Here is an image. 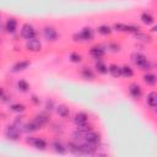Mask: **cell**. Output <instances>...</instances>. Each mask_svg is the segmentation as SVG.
Segmentation results:
<instances>
[{
  "label": "cell",
  "instance_id": "cell-1",
  "mask_svg": "<svg viewBox=\"0 0 157 157\" xmlns=\"http://www.w3.org/2000/svg\"><path fill=\"white\" fill-rule=\"evenodd\" d=\"M130 59L131 61L140 69V70H144V71H150L152 69V63L147 59V56L142 53H139V52H135L130 55Z\"/></svg>",
  "mask_w": 157,
  "mask_h": 157
},
{
  "label": "cell",
  "instance_id": "cell-2",
  "mask_svg": "<svg viewBox=\"0 0 157 157\" xmlns=\"http://www.w3.org/2000/svg\"><path fill=\"white\" fill-rule=\"evenodd\" d=\"M94 38V31L91 27H83L80 32L72 36L74 42H90Z\"/></svg>",
  "mask_w": 157,
  "mask_h": 157
},
{
  "label": "cell",
  "instance_id": "cell-3",
  "mask_svg": "<svg viewBox=\"0 0 157 157\" xmlns=\"http://www.w3.org/2000/svg\"><path fill=\"white\" fill-rule=\"evenodd\" d=\"M26 144H28V145H31L34 148L40 150V151H44L48 147V142L44 139L38 137V136H28V137H26Z\"/></svg>",
  "mask_w": 157,
  "mask_h": 157
},
{
  "label": "cell",
  "instance_id": "cell-4",
  "mask_svg": "<svg viewBox=\"0 0 157 157\" xmlns=\"http://www.w3.org/2000/svg\"><path fill=\"white\" fill-rule=\"evenodd\" d=\"M5 136H6L7 140H11V141L20 140V137H21V129H20V126H17L15 124L7 125L6 129H5Z\"/></svg>",
  "mask_w": 157,
  "mask_h": 157
},
{
  "label": "cell",
  "instance_id": "cell-5",
  "mask_svg": "<svg viewBox=\"0 0 157 157\" xmlns=\"http://www.w3.org/2000/svg\"><path fill=\"white\" fill-rule=\"evenodd\" d=\"M20 34H21V38H23V39L27 40V39L34 38L37 36V31H36V28L31 23H23L22 27H21Z\"/></svg>",
  "mask_w": 157,
  "mask_h": 157
},
{
  "label": "cell",
  "instance_id": "cell-6",
  "mask_svg": "<svg viewBox=\"0 0 157 157\" xmlns=\"http://www.w3.org/2000/svg\"><path fill=\"white\" fill-rule=\"evenodd\" d=\"M42 32H43V37L48 42H56L59 39V37H60L59 33H58V31L54 27H52V26H45Z\"/></svg>",
  "mask_w": 157,
  "mask_h": 157
},
{
  "label": "cell",
  "instance_id": "cell-7",
  "mask_svg": "<svg viewBox=\"0 0 157 157\" xmlns=\"http://www.w3.org/2000/svg\"><path fill=\"white\" fill-rule=\"evenodd\" d=\"M26 49L28 52H32V53H38L42 49V43L36 37L34 38H31V39H27L26 40Z\"/></svg>",
  "mask_w": 157,
  "mask_h": 157
},
{
  "label": "cell",
  "instance_id": "cell-8",
  "mask_svg": "<svg viewBox=\"0 0 157 157\" xmlns=\"http://www.w3.org/2000/svg\"><path fill=\"white\" fill-rule=\"evenodd\" d=\"M128 91H129V94H130L134 99H139V98L142 97V88H141V86H140L139 83H136V82L130 83Z\"/></svg>",
  "mask_w": 157,
  "mask_h": 157
},
{
  "label": "cell",
  "instance_id": "cell-9",
  "mask_svg": "<svg viewBox=\"0 0 157 157\" xmlns=\"http://www.w3.org/2000/svg\"><path fill=\"white\" fill-rule=\"evenodd\" d=\"M90 55L93 58V59H102L104 55H105V49L104 47L102 45H93L90 48Z\"/></svg>",
  "mask_w": 157,
  "mask_h": 157
},
{
  "label": "cell",
  "instance_id": "cell-10",
  "mask_svg": "<svg viewBox=\"0 0 157 157\" xmlns=\"http://www.w3.org/2000/svg\"><path fill=\"white\" fill-rule=\"evenodd\" d=\"M39 129H42L39 125H38V123L36 121V120H31V121H28V123H26L25 125H22V130L25 131V132H27V134H32V132H36V131H38Z\"/></svg>",
  "mask_w": 157,
  "mask_h": 157
},
{
  "label": "cell",
  "instance_id": "cell-11",
  "mask_svg": "<svg viewBox=\"0 0 157 157\" xmlns=\"http://www.w3.org/2000/svg\"><path fill=\"white\" fill-rule=\"evenodd\" d=\"M72 120H74V123L76 124V126H77V125H83V124L88 123V114L85 113V112H77V113L74 115Z\"/></svg>",
  "mask_w": 157,
  "mask_h": 157
},
{
  "label": "cell",
  "instance_id": "cell-12",
  "mask_svg": "<svg viewBox=\"0 0 157 157\" xmlns=\"http://www.w3.org/2000/svg\"><path fill=\"white\" fill-rule=\"evenodd\" d=\"M17 20L16 18H13V17H10V18H7V21H6V23H5V29H6V32L7 33H10V34H13V33H16V31H17Z\"/></svg>",
  "mask_w": 157,
  "mask_h": 157
},
{
  "label": "cell",
  "instance_id": "cell-13",
  "mask_svg": "<svg viewBox=\"0 0 157 157\" xmlns=\"http://www.w3.org/2000/svg\"><path fill=\"white\" fill-rule=\"evenodd\" d=\"M108 74L114 78H119V77H121V69L118 64H114V63L109 64L108 65Z\"/></svg>",
  "mask_w": 157,
  "mask_h": 157
},
{
  "label": "cell",
  "instance_id": "cell-14",
  "mask_svg": "<svg viewBox=\"0 0 157 157\" xmlns=\"http://www.w3.org/2000/svg\"><path fill=\"white\" fill-rule=\"evenodd\" d=\"M33 120H36V121L38 123V125H39L40 128H43V126H45V125L49 123L50 118H49V115H48L47 113H38V114L34 115Z\"/></svg>",
  "mask_w": 157,
  "mask_h": 157
},
{
  "label": "cell",
  "instance_id": "cell-15",
  "mask_svg": "<svg viewBox=\"0 0 157 157\" xmlns=\"http://www.w3.org/2000/svg\"><path fill=\"white\" fill-rule=\"evenodd\" d=\"M55 110L58 113V115L60 118H69L70 117V108L66 105V104H59V105H55Z\"/></svg>",
  "mask_w": 157,
  "mask_h": 157
},
{
  "label": "cell",
  "instance_id": "cell-16",
  "mask_svg": "<svg viewBox=\"0 0 157 157\" xmlns=\"http://www.w3.org/2000/svg\"><path fill=\"white\" fill-rule=\"evenodd\" d=\"M52 147H53V150H54L56 153H60V155H64V153L67 152V147H66L60 140H58V139L52 142Z\"/></svg>",
  "mask_w": 157,
  "mask_h": 157
},
{
  "label": "cell",
  "instance_id": "cell-17",
  "mask_svg": "<svg viewBox=\"0 0 157 157\" xmlns=\"http://www.w3.org/2000/svg\"><path fill=\"white\" fill-rule=\"evenodd\" d=\"M134 34V38L139 42H142V43H152V37L148 34V33H144L141 31L136 32V33H132Z\"/></svg>",
  "mask_w": 157,
  "mask_h": 157
},
{
  "label": "cell",
  "instance_id": "cell-18",
  "mask_svg": "<svg viewBox=\"0 0 157 157\" xmlns=\"http://www.w3.org/2000/svg\"><path fill=\"white\" fill-rule=\"evenodd\" d=\"M94 69H96V71H97L98 74H102V75L108 74V66L105 65V63H104L102 59H96Z\"/></svg>",
  "mask_w": 157,
  "mask_h": 157
},
{
  "label": "cell",
  "instance_id": "cell-19",
  "mask_svg": "<svg viewBox=\"0 0 157 157\" xmlns=\"http://www.w3.org/2000/svg\"><path fill=\"white\" fill-rule=\"evenodd\" d=\"M80 74H81L82 78H85V80H90V81L94 80V77H96V74H94V71H93L91 67H88V66H85V67H82Z\"/></svg>",
  "mask_w": 157,
  "mask_h": 157
},
{
  "label": "cell",
  "instance_id": "cell-20",
  "mask_svg": "<svg viewBox=\"0 0 157 157\" xmlns=\"http://www.w3.org/2000/svg\"><path fill=\"white\" fill-rule=\"evenodd\" d=\"M146 103L152 109H155L157 107V93L155 91L147 93V96H146Z\"/></svg>",
  "mask_w": 157,
  "mask_h": 157
},
{
  "label": "cell",
  "instance_id": "cell-21",
  "mask_svg": "<svg viewBox=\"0 0 157 157\" xmlns=\"http://www.w3.org/2000/svg\"><path fill=\"white\" fill-rule=\"evenodd\" d=\"M29 64H31V61H29V60H20V61H17V63L12 66V71H13V72L22 71V70L27 69V67L29 66Z\"/></svg>",
  "mask_w": 157,
  "mask_h": 157
},
{
  "label": "cell",
  "instance_id": "cell-22",
  "mask_svg": "<svg viewBox=\"0 0 157 157\" xmlns=\"http://www.w3.org/2000/svg\"><path fill=\"white\" fill-rule=\"evenodd\" d=\"M140 20L142 21V23H145V25H147V26H150V25H153V23H155V17H153L148 11L142 12V13H141V16H140Z\"/></svg>",
  "mask_w": 157,
  "mask_h": 157
},
{
  "label": "cell",
  "instance_id": "cell-23",
  "mask_svg": "<svg viewBox=\"0 0 157 157\" xmlns=\"http://www.w3.org/2000/svg\"><path fill=\"white\" fill-rule=\"evenodd\" d=\"M142 80H144V82H145L147 86H155V85H156V81H157L156 75H155V74H151V72L145 74L144 77H142Z\"/></svg>",
  "mask_w": 157,
  "mask_h": 157
},
{
  "label": "cell",
  "instance_id": "cell-24",
  "mask_svg": "<svg viewBox=\"0 0 157 157\" xmlns=\"http://www.w3.org/2000/svg\"><path fill=\"white\" fill-rule=\"evenodd\" d=\"M141 28L136 25H125L123 23V28H121V32H128V33H136L139 32Z\"/></svg>",
  "mask_w": 157,
  "mask_h": 157
},
{
  "label": "cell",
  "instance_id": "cell-25",
  "mask_svg": "<svg viewBox=\"0 0 157 157\" xmlns=\"http://www.w3.org/2000/svg\"><path fill=\"white\" fill-rule=\"evenodd\" d=\"M17 88H18V91H20V92L26 93V92H28V91H29V83H28L26 80L21 78V80H18V81H17Z\"/></svg>",
  "mask_w": 157,
  "mask_h": 157
},
{
  "label": "cell",
  "instance_id": "cell-26",
  "mask_svg": "<svg viewBox=\"0 0 157 157\" xmlns=\"http://www.w3.org/2000/svg\"><path fill=\"white\" fill-rule=\"evenodd\" d=\"M120 69H121V76L123 77L129 78V77H132L134 76V70L131 69V66L124 65V66H120Z\"/></svg>",
  "mask_w": 157,
  "mask_h": 157
},
{
  "label": "cell",
  "instance_id": "cell-27",
  "mask_svg": "<svg viewBox=\"0 0 157 157\" xmlns=\"http://www.w3.org/2000/svg\"><path fill=\"white\" fill-rule=\"evenodd\" d=\"M97 32H98L99 34H102V36H109V34L113 32V29H112V27H109L108 25H101V26H98Z\"/></svg>",
  "mask_w": 157,
  "mask_h": 157
},
{
  "label": "cell",
  "instance_id": "cell-28",
  "mask_svg": "<svg viewBox=\"0 0 157 157\" xmlns=\"http://www.w3.org/2000/svg\"><path fill=\"white\" fill-rule=\"evenodd\" d=\"M10 110L15 113H22L26 110V105L23 103H12L10 105Z\"/></svg>",
  "mask_w": 157,
  "mask_h": 157
},
{
  "label": "cell",
  "instance_id": "cell-29",
  "mask_svg": "<svg viewBox=\"0 0 157 157\" xmlns=\"http://www.w3.org/2000/svg\"><path fill=\"white\" fill-rule=\"evenodd\" d=\"M70 61H72V63H76V64H78V63H81L82 61V56H81V54H78L77 52H72V53H70Z\"/></svg>",
  "mask_w": 157,
  "mask_h": 157
},
{
  "label": "cell",
  "instance_id": "cell-30",
  "mask_svg": "<svg viewBox=\"0 0 157 157\" xmlns=\"http://www.w3.org/2000/svg\"><path fill=\"white\" fill-rule=\"evenodd\" d=\"M108 49L110 52H113V53H118L120 50V45L118 43H115V42H110V43H108Z\"/></svg>",
  "mask_w": 157,
  "mask_h": 157
},
{
  "label": "cell",
  "instance_id": "cell-31",
  "mask_svg": "<svg viewBox=\"0 0 157 157\" xmlns=\"http://www.w3.org/2000/svg\"><path fill=\"white\" fill-rule=\"evenodd\" d=\"M54 108H55V105H54V101H53V99H48V101L45 102V110H47V112H48V110L52 112Z\"/></svg>",
  "mask_w": 157,
  "mask_h": 157
},
{
  "label": "cell",
  "instance_id": "cell-32",
  "mask_svg": "<svg viewBox=\"0 0 157 157\" xmlns=\"http://www.w3.org/2000/svg\"><path fill=\"white\" fill-rule=\"evenodd\" d=\"M31 102H32L34 105H39V104H40V98H39L38 96H36V94H32V96H31Z\"/></svg>",
  "mask_w": 157,
  "mask_h": 157
},
{
  "label": "cell",
  "instance_id": "cell-33",
  "mask_svg": "<svg viewBox=\"0 0 157 157\" xmlns=\"http://www.w3.org/2000/svg\"><path fill=\"white\" fill-rule=\"evenodd\" d=\"M5 98H6V96H5V92H4V90L0 87V99H4V101H5Z\"/></svg>",
  "mask_w": 157,
  "mask_h": 157
},
{
  "label": "cell",
  "instance_id": "cell-34",
  "mask_svg": "<svg viewBox=\"0 0 157 157\" xmlns=\"http://www.w3.org/2000/svg\"><path fill=\"white\" fill-rule=\"evenodd\" d=\"M151 31H152V32H156V31H157V27H156V26H153V27H152V29H151Z\"/></svg>",
  "mask_w": 157,
  "mask_h": 157
}]
</instances>
